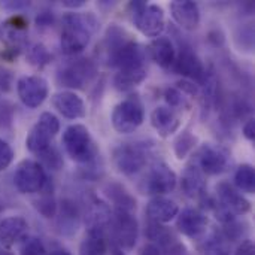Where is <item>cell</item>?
I'll list each match as a JSON object with an SVG mask.
<instances>
[{
  "mask_svg": "<svg viewBox=\"0 0 255 255\" xmlns=\"http://www.w3.org/2000/svg\"><path fill=\"white\" fill-rule=\"evenodd\" d=\"M55 215L57 227L63 236H73L78 232L81 223V212L72 200L64 199L60 205V209H57Z\"/></svg>",
  "mask_w": 255,
  "mask_h": 255,
  "instance_id": "19",
  "label": "cell"
},
{
  "mask_svg": "<svg viewBox=\"0 0 255 255\" xmlns=\"http://www.w3.org/2000/svg\"><path fill=\"white\" fill-rule=\"evenodd\" d=\"M0 208H1V206H0Z\"/></svg>",
  "mask_w": 255,
  "mask_h": 255,
  "instance_id": "46",
  "label": "cell"
},
{
  "mask_svg": "<svg viewBox=\"0 0 255 255\" xmlns=\"http://www.w3.org/2000/svg\"><path fill=\"white\" fill-rule=\"evenodd\" d=\"M81 255H106L108 242L105 233H88L85 241L81 244Z\"/></svg>",
  "mask_w": 255,
  "mask_h": 255,
  "instance_id": "27",
  "label": "cell"
},
{
  "mask_svg": "<svg viewBox=\"0 0 255 255\" xmlns=\"http://www.w3.org/2000/svg\"><path fill=\"white\" fill-rule=\"evenodd\" d=\"M176 229L190 239H199L205 235L208 229V217L196 209V208H185L178 212Z\"/></svg>",
  "mask_w": 255,
  "mask_h": 255,
  "instance_id": "14",
  "label": "cell"
},
{
  "mask_svg": "<svg viewBox=\"0 0 255 255\" xmlns=\"http://www.w3.org/2000/svg\"><path fill=\"white\" fill-rule=\"evenodd\" d=\"M146 212L149 218L154 220L155 223H170L178 215L179 208L173 200L163 196H157L149 200L146 206Z\"/></svg>",
  "mask_w": 255,
  "mask_h": 255,
  "instance_id": "23",
  "label": "cell"
},
{
  "mask_svg": "<svg viewBox=\"0 0 255 255\" xmlns=\"http://www.w3.org/2000/svg\"><path fill=\"white\" fill-rule=\"evenodd\" d=\"M51 255H72L70 253H67V251H64V250H57V251H52Z\"/></svg>",
  "mask_w": 255,
  "mask_h": 255,
  "instance_id": "44",
  "label": "cell"
},
{
  "mask_svg": "<svg viewBox=\"0 0 255 255\" xmlns=\"http://www.w3.org/2000/svg\"><path fill=\"white\" fill-rule=\"evenodd\" d=\"M235 185L248 194H253L255 190V172L251 164H242L235 173Z\"/></svg>",
  "mask_w": 255,
  "mask_h": 255,
  "instance_id": "29",
  "label": "cell"
},
{
  "mask_svg": "<svg viewBox=\"0 0 255 255\" xmlns=\"http://www.w3.org/2000/svg\"><path fill=\"white\" fill-rule=\"evenodd\" d=\"M227 166L226 155L215 146L206 143L199 151V169L206 175H220Z\"/></svg>",
  "mask_w": 255,
  "mask_h": 255,
  "instance_id": "22",
  "label": "cell"
},
{
  "mask_svg": "<svg viewBox=\"0 0 255 255\" xmlns=\"http://www.w3.org/2000/svg\"><path fill=\"white\" fill-rule=\"evenodd\" d=\"M217 194L221 203L220 208L232 217H241L251 211V203L241 193H238L229 182H220L217 185Z\"/></svg>",
  "mask_w": 255,
  "mask_h": 255,
  "instance_id": "15",
  "label": "cell"
},
{
  "mask_svg": "<svg viewBox=\"0 0 255 255\" xmlns=\"http://www.w3.org/2000/svg\"><path fill=\"white\" fill-rule=\"evenodd\" d=\"M114 232L117 242L124 250L134 248L139 236V224L133 212L117 209L114 217Z\"/></svg>",
  "mask_w": 255,
  "mask_h": 255,
  "instance_id": "12",
  "label": "cell"
},
{
  "mask_svg": "<svg viewBox=\"0 0 255 255\" xmlns=\"http://www.w3.org/2000/svg\"><path fill=\"white\" fill-rule=\"evenodd\" d=\"M143 61H145V49L140 43L133 40H126L115 49L109 51L111 66H115L120 70L143 67Z\"/></svg>",
  "mask_w": 255,
  "mask_h": 255,
  "instance_id": "11",
  "label": "cell"
},
{
  "mask_svg": "<svg viewBox=\"0 0 255 255\" xmlns=\"http://www.w3.org/2000/svg\"><path fill=\"white\" fill-rule=\"evenodd\" d=\"M244 134L248 140H254L255 137V121L251 118L247 121V124L244 126Z\"/></svg>",
  "mask_w": 255,
  "mask_h": 255,
  "instance_id": "40",
  "label": "cell"
},
{
  "mask_svg": "<svg viewBox=\"0 0 255 255\" xmlns=\"http://www.w3.org/2000/svg\"><path fill=\"white\" fill-rule=\"evenodd\" d=\"M182 190L188 197H202L205 194L203 173L197 166H188L182 175Z\"/></svg>",
  "mask_w": 255,
  "mask_h": 255,
  "instance_id": "26",
  "label": "cell"
},
{
  "mask_svg": "<svg viewBox=\"0 0 255 255\" xmlns=\"http://www.w3.org/2000/svg\"><path fill=\"white\" fill-rule=\"evenodd\" d=\"M99 27V21L91 12L79 13L70 12L63 16V28H61V49L63 52L73 55L84 51L96 28Z\"/></svg>",
  "mask_w": 255,
  "mask_h": 255,
  "instance_id": "1",
  "label": "cell"
},
{
  "mask_svg": "<svg viewBox=\"0 0 255 255\" xmlns=\"http://www.w3.org/2000/svg\"><path fill=\"white\" fill-rule=\"evenodd\" d=\"M151 124L161 137H169L181 127V120L173 109L167 106H158L151 114Z\"/></svg>",
  "mask_w": 255,
  "mask_h": 255,
  "instance_id": "20",
  "label": "cell"
},
{
  "mask_svg": "<svg viewBox=\"0 0 255 255\" xmlns=\"http://www.w3.org/2000/svg\"><path fill=\"white\" fill-rule=\"evenodd\" d=\"M235 255H254V244L251 241H245L239 245Z\"/></svg>",
  "mask_w": 255,
  "mask_h": 255,
  "instance_id": "39",
  "label": "cell"
},
{
  "mask_svg": "<svg viewBox=\"0 0 255 255\" xmlns=\"http://www.w3.org/2000/svg\"><path fill=\"white\" fill-rule=\"evenodd\" d=\"M46 250L45 245L39 238L34 236H25L19 242V255H45Z\"/></svg>",
  "mask_w": 255,
  "mask_h": 255,
  "instance_id": "32",
  "label": "cell"
},
{
  "mask_svg": "<svg viewBox=\"0 0 255 255\" xmlns=\"http://www.w3.org/2000/svg\"><path fill=\"white\" fill-rule=\"evenodd\" d=\"M13 160V149L12 146L4 140L0 139V172L7 169Z\"/></svg>",
  "mask_w": 255,
  "mask_h": 255,
  "instance_id": "37",
  "label": "cell"
},
{
  "mask_svg": "<svg viewBox=\"0 0 255 255\" xmlns=\"http://www.w3.org/2000/svg\"><path fill=\"white\" fill-rule=\"evenodd\" d=\"M10 73L9 72H6L4 69H0V88L1 90H4V91H7L9 90V87H10Z\"/></svg>",
  "mask_w": 255,
  "mask_h": 255,
  "instance_id": "41",
  "label": "cell"
},
{
  "mask_svg": "<svg viewBox=\"0 0 255 255\" xmlns=\"http://www.w3.org/2000/svg\"><path fill=\"white\" fill-rule=\"evenodd\" d=\"M175 70L191 79V81H196L197 84L202 85V82L205 81V76H206V69L203 66V63L200 61V58L190 49V48H184L181 49L178 58H175Z\"/></svg>",
  "mask_w": 255,
  "mask_h": 255,
  "instance_id": "16",
  "label": "cell"
},
{
  "mask_svg": "<svg viewBox=\"0 0 255 255\" xmlns=\"http://www.w3.org/2000/svg\"><path fill=\"white\" fill-rule=\"evenodd\" d=\"M149 52L152 60L160 66V67H170L175 63L176 58V51L175 45L169 37L158 36L155 37L151 45H149Z\"/></svg>",
  "mask_w": 255,
  "mask_h": 255,
  "instance_id": "24",
  "label": "cell"
},
{
  "mask_svg": "<svg viewBox=\"0 0 255 255\" xmlns=\"http://www.w3.org/2000/svg\"><path fill=\"white\" fill-rule=\"evenodd\" d=\"M13 185L21 194L42 193L48 187L45 169L39 161L34 160L21 161L13 173Z\"/></svg>",
  "mask_w": 255,
  "mask_h": 255,
  "instance_id": "3",
  "label": "cell"
},
{
  "mask_svg": "<svg viewBox=\"0 0 255 255\" xmlns=\"http://www.w3.org/2000/svg\"><path fill=\"white\" fill-rule=\"evenodd\" d=\"M109 197L112 199V202L115 203L117 209L121 211H127V212H133L136 209V200L118 184H112L106 188Z\"/></svg>",
  "mask_w": 255,
  "mask_h": 255,
  "instance_id": "28",
  "label": "cell"
},
{
  "mask_svg": "<svg viewBox=\"0 0 255 255\" xmlns=\"http://www.w3.org/2000/svg\"><path fill=\"white\" fill-rule=\"evenodd\" d=\"M133 21L146 37H158L164 30V10L158 4H146L145 1H133Z\"/></svg>",
  "mask_w": 255,
  "mask_h": 255,
  "instance_id": "6",
  "label": "cell"
},
{
  "mask_svg": "<svg viewBox=\"0 0 255 255\" xmlns=\"http://www.w3.org/2000/svg\"><path fill=\"white\" fill-rule=\"evenodd\" d=\"M178 178L176 173L172 170V167L166 163H157L146 179V190L149 194L163 196L167 193H172L176 187Z\"/></svg>",
  "mask_w": 255,
  "mask_h": 255,
  "instance_id": "13",
  "label": "cell"
},
{
  "mask_svg": "<svg viewBox=\"0 0 255 255\" xmlns=\"http://www.w3.org/2000/svg\"><path fill=\"white\" fill-rule=\"evenodd\" d=\"M52 21H54V18H52V13H49V12H42L36 18L37 27H49L52 24Z\"/></svg>",
  "mask_w": 255,
  "mask_h": 255,
  "instance_id": "38",
  "label": "cell"
},
{
  "mask_svg": "<svg viewBox=\"0 0 255 255\" xmlns=\"http://www.w3.org/2000/svg\"><path fill=\"white\" fill-rule=\"evenodd\" d=\"M63 4H64L66 7L76 9V7H81V6H84V4H85V1H84V0H66V1H63Z\"/></svg>",
  "mask_w": 255,
  "mask_h": 255,
  "instance_id": "43",
  "label": "cell"
},
{
  "mask_svg": "<svg viewBox=\"0 0 255 255\" xmlns=\"http://www.w3.org/2000/svg\"><path fill=\"white\" fill-rule=\"evenodd\" d=\"M34 208L43 218H52L57 214V203L49 193H45L42 197L34 200Z\"/></svg>",
  "mask_w": 255,
  "mask_h": 255,
  "instance_id": "33",
  "label": "cell"
},
{
  "mask_svg": "<svg viewBox=\"0 0 255 255\" xmlns=\"http://www.w3.org/2000/svg\"><path fill=\"white\" fill-rule=\"evenodd\" d=\"M58 130H60L58 118L51 112H43L37 118L36 124L31 127L30 133L27 134L25 148L33 154H39L45 151L46 148L51 146V142L57 136Z\"/></svg>",
  "mask_w": 255,
  "mask_h": 255,
  "instance_id": "5",
  "label": "cell"
},
{
  "mask_svg": "<svg viewBox=\"0 0 255 255\" xmlns=\"http://www.w3.org/2000/svg\"><path fill=\"white\" fill-rule=\"evenodd\" d=\"M27 60L34 67H43L52 60V55L43 43H34L27 52Z\"/></svg>",
  "mask_w": 255,
  "mask_h": 255,
  "instance_id": "30",
  "label": "cell"
},
{
  "mask_svg": "<svg viewBox=\"0 0 255 255\" xmlns=\"http://www.w3.org/2000/svg\"><path fill=\"white\" fill-rule=\"evenodd\" d=\"M143 105L137 97H128L120 102L112 112V126L121 134L134 133L143 123Z\"/></svg>",
  "mask_w": 255,
  "mask_h": 255,
  "instance_id": "4",
  "label": "cell"
},
{
  "mask_svg": "<svg viewBox=\"0 0 255 255\" xmlns=\"http://www.w3.org/2000/svg\"><path fill=\"white\" fill-rule=\"evenodd\" d=\"M16 93L24 106L36 109L46 100L49 87L45 78L39 75H25L18 79Z\"/></svg>",
  "mask_w": 255,
  "mask_h": 255,
  "instance_id": "7",
  "label": "cell"
},
{
  "mask_svg": "<svg viewBox=\"0 0 255 255\" xmlns=\"http://www.w3.org/2000/svg\"><path fill=\"white\" fill-rule=\"evenodd\" d=\"M82 217L88 227V233H105L111 223V209L94 194H87L84 197Z\"/></svg>",
  "mask_w": 255,
  "mask_h": 255,
  "instance_id": "8",
  "label": "cell"
},
{
  "mask_svg": "<svg viewBox=\"0 0 255 255\" xmlns=\"http://www.w3.org/2000/svg\"><path fill=\"white\" fill-rule=\"evenodd\" d=\"M15 106L9 100L0 102V131H9L13 126Z\"/></svg>",
  "mask_w": 255,
  "mask_h": 255,
  "instance_id": "34",
  "label": "cell"
},
{
  "mask_svg": "<svg viewBox=\"0 0 255 255\" xmlns=\"http://www.w3.org/2000/svg\"><path fill=\"white\" fill-rule=\"evenodd\" d=\"M1 6L6 7V9H13V10H16V9L27 7V6H28V1H7V3H3Z\"/></svg>",
  "mask_w": 255,
  "mask_h": 255,
  "instance_id": "42",
  "label": "cell"
},
{
  "mask_svg": "<svg viewBox=\"0 0 255 255\" xmlns=\"http://www.w3.org/2000/svg\"><path fill=\"white\" fill-rule=\"evenodd\" d=\"M146 69L143 67H134V69H124L120 70L114 78V85L120 91H128L136 88L139 84H142L146 79Z\"/></svg>",
  "mask_w": 255,
  "mask_h": 255,
  "instance_id": "25",
  "label": "cell"
},
{
  "mask_svg": "<svg viewBox=\"0 0 255 255\" xmlns=\"http://www.w3.org/2000/svg\"><path fill=\"white\" fill-rule=\"evenodd\" d=\"M63 145L67 155L76 163H90L97 152L90 130L82 124H73L64 130Z\"/></svg>",
  "mask_w": 255,
  "mask_h": 255,
  "instance_id": "2",
  "label": "cell"
},
{
  "mask_svg": "<svg viewBox=\"0 0 255 255\" xmlns=\"http://www.w3.org/2000/svg\"><path fill=\"white\" fill-rule=\"evenodd\" d=\"M52 105L67 120H79L84 118L87 114L82 97H79L73 91H61L54 94Z\"/></svg>",
  "mask_w": 255,
  "mask_h": 255,
  "instance_id": "17",
  "label": "cell"
},
{
  "mask_svg": "<svg viewBox=\"0 0 255 255\" xmlns=\"http://www.w3.org/2000/svg\"><path fill=\"white\" fill-rule=\"evenodd\" d=\"M164 99L167 102V105L170 108H187L188 106V102H187V97H185V93H182L179 88L176 87H172V88H167L164 91Z\"/></svg>",
  "mask_w": 255,
  "mask_h": 255,
  "instance_id": "35",
  "label": "cell"
},
{
  "mask_svg": "<svg viewBox=\"0 0 255 255\" xmlns=\"http://www.w3.org/2000/svg\"><path fill=\"white\" fill-rule=\"evenodd\" d=\"M112 255H126V254H124V253H123L121 250H115V251L112 253Z\"/></svg>",
  "mask_w": 255,
  "mask_h": 255,
  "instance_id": "45",
  "label": "cell"
},
{
  "mask_svg": "<svg viewBox=\"0 0 255 255\" xmlns=\"http://www.w3.org/2000/svg\"><path fill=\"white\" fill-rule=\"evenodd\" d=\"M37 157H40V160L48 166V167H51V169H58L60 166H61V155H60V152L51 145L49 148H46L45 151H42V152H39L37 154Z\"/></svg>",
  "mask_w": 255,
  "mask_h": 255,
  "instance_id": "36",
  "label": "cell"
},
{
  "mask_svg": "<svg viewBox=\"0 0 255 255\" xmlns=\"http://www.w3.org/2000/svg\"><path fill=\"white\" fill-rule=\"evenodd\" d=\"M196 143H197V137H196L193 133H190V131H182V133L178 136V139L175 140V146H173V148H175L176 157H178L179 160L185 158V157L194 149Z\"/></svg>",
  "mask_w": 255,
  "mask_h": 255,
  "instance_id": "31",
  "label": "cell"
},
{
  "mask_svg": "<svg viewBox=\"0 0 255 255\" xmlns=\"http://www.w3.org/2000/svg\"><path fill=\"white\" fill-rule=\"evenodd\" d=\"M114 164L126 176L140 172L146 164V154L140 146L123 143L114 149Z\"/></svg>",
  "mask_w": 255,
  "mask_h": 255,
  "instance_id": "10",
  "label": "cell"
},
{
  "mask_svg": "<svg viewBox=\"0 0 255 255\" xmlns=\"http://www.w3.org/2000/svg\"><path fill=\"white\" fill-rule=\"evenodd\" d=\"M96 75V67L90 60L79 58L58 70L57 79L67 88H84Z\"/></svg>",
  "mask_w": 255,
  "mask_h": 255,
  "instance_id": "9",
  "label": "cell"
},
{
  "mask_svg": "<svg viewBox=\"0 0 255 255\" xmlns=\"http://www.w3.org/2000/svg\"><path fill=\"white\" fill-rule=\"evenodd\" d=\"M170 13L173 19L184 30H196L200 24V10L196 1L176 0L170 3Z\"/></svg>",
  "mask_w": 255,
  "mask_h": 255,
  "instance_id": "18",
  "label": "cell"
},
{
  "mask_svg": "<svg viewBox=\"0 0 255 255\" xmlns=\"http://www.w3.org/2000/svg\"><path fill=\"white\" fill-rule=\"evenodd\" d=\"M27 221L19 215L3 218L0 221V244L4 247H12L21 242L27 235Z\"/></svg>",
  "mask_w": 255,
  "mask_h": 255,
  "instance_id": "21",
  "label": "cell"
}]
</instances>
